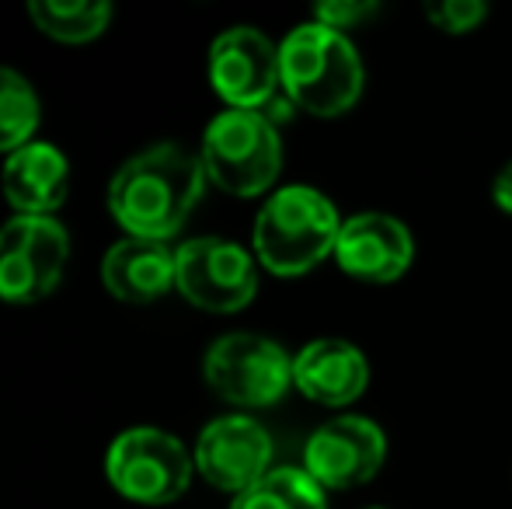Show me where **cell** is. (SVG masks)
<instances>
[{"label":"cell","mask_w":512,"mask_h":509,"mask_svg":"<svg viewBox=\"0 0 512 509\" xmlns=\"http://www.w3.org/2000/svg\"><path fill=\"white\" fill-rule=\"evenodd\" d=\"M203 189V157L185 150L182 143H157L115 171L108 185V210L126 238L168 241L182 231L203 199Z\"/></svg>","instance_id":"cell-1"},{"label":"cell","mask_w":512,"mask_h":509,"mask_svg":"<svg viewBox=\"0 0 512 509\" xmlns=\"http://www.w3.org/2000/svg\"><path fill=\"white\" fill-rule=\"evenodd\" d=\"M279 77L286 98L321 119L342 116L363 95V63L356 46L317 21L286 35L279 46Z\"/></svg>","instance_id":"cell-2"},{"label":"cell","mask_w":512,"mask_h":509,"mask_svg":"<svg viewBox=\"0 0 512 509\" xmlns=\"http://www.w3.org/2000/svg\"><path fill=\"white\" fill-rule=\"evenodd\" d=\"M338 231L342 220L321 192L310 185H286L269 196L255 220L258 262L276 276H304L335 255Z\"/></svg>","instance_id":"cell-3"},{"label":"cell","mask_w":512,"mask_h":509,"mask_svg":"<svg viewBox=\"0 0 512 509\" xmlns=\"http://www.w3.org/2000/svg\"><path fill=\"white\" fill-rule=\"evenodd\" d=\"M203 168L216 189L230 196H262L283 168V143L262 112L227 109L203 133Z\"/></svg>","instance_id":"cell-4"},{"label":"cell","mask_w":512,"mask_h":509,"mask_svg":"<svg viewBox=\"0 0 512 509\" xmlns=\"http://www.w3.org/2000/svg\"><path fill=\"white\" fill-rule=\"evenodd\" d=\"M192 457L178 436L164 429H126L108 447L105 475L119 496L140 506H168L189 489Z\"/></svg>","instance_id":"cell-5"},{"label":"cell","mask_w":512,"mask_h":509,"mask_svg":"<svg viewBox=\"0 0 512 509\" xmlns=\"http://www.w3.org/2000/svg\"><path fill=\"white\" fill-rule=\"evenodd\" d=\"M206 384L241 408L276 405L293 384V360L279 342L251 332H230L206 349Z\"/></svg>","instance_id":"cell-6"},{"label":"cell","mask_w":512,"mask_h":509,"mask_svg":"<svg viewBox=\"0 0 512 509\" xmlns=\"http://www.w3.org/2000/svg\"><path fill=\"white\" fill-rule=\"evenodd\" d=\"M70 238L53 217H14L0 227V300L39 304L60 286Z\"/></svg>","instance_id":"cell-7"},{"label":"cell","mask_w":512,"mask_h":509,"mask_svg":"<svg viewBox=\"0 0 512 509\" xmlns=\"http://www.w3.org/2000/svg\"><path fill=\"white\" fill-rule=\"evenodd\" d=\"M175 286L199 311L234 314L258 293V272L234 241L192 238L175 252Z\"/></svg>","instance_id":"cell-8"},{"label":"cell","mask_w":512,"mask_h":509,"mask_svg":"<svg viewBox=\"0 0 512 509\" xmlns=\"http://www.w3.org/2000/svg\"><path fill=\"white\" fill-rule=\"evenodd\" d=\"M209 81L230 109L262 112L283 88L279 46L251 25L227 28L209 46Z\"/></svg>","instance_id":"cell-9"},{"label":"cell","mask_w":512,"mask_h":509,"mask_svg":"<svg viewBox=\"0 0 512 509\" xmlns=\"http://www.w3.org/2000/svg\"><path fill=\"white\" fill-rule=\"evenodd\" d=\"M387 454L384 429L366 415H342L307 440L304 471L321 489H359L380 471Z\"/></svg>","instance_id":"cell-10"},{"label":"cell","mask_w":512,"mask_h":509,"mask_svg":"<svg viewBox=\"0 0 512 509\" xmlns=\"http://www.w3.org/2000/svg\"><path fill=\"white\" fill-rule=\"evenodd\" d=\"M272 440L248 415L216 419L199 433L196 468L209 485L223 492H248L255 482L269 475Z\"/></svg>","instance_id":"cell-11"},{"label":"cell","mask_w":512,"mask_h":509,"mask_svg":"<svg viewBox=\"0 0 512 509\" xmlns=\"http://www.w3.org/2000/svg\"><path fill=\"white\" fill-rule=\"evenodd\" d=\"M415 241L398 217L387 213H356L342 220L335 245V262L342 272L363 283H394L408 272Z\"/></svg>","instance_id":"cell-12"},{"label":"cell","mask_w":512,"mask_h":509,"mask_svg":"<svg viewBox=\"0 0 512 509\" xmlns=\"http://www.w3.org/2000/svg\"><path fill=\"white\" fill-rule=\"evenodd\" d=\"M0 185H4L7 203L18 210V217H53L67 203V157L53 143L32 140L14 154H7Z\"/></svg>","instance_id":"cell-13"},{"label":"cell","mask_w":512,"mask_h":509,"mask_svg":"<svg viewBox=\"0 0 512 509\" xmlns=\"http://www.w3.org/2000/svg\"><path fill=\"white\" fill-rule=\"evenodd\" d=\"M293 384L317 405H349L370 384V363L352 342L317 339L293 356Z\"/></svg>","instance_id":"cell-14"},{"label":"cell","mask_w":512,"mask_h":509,"mask_svg":"<svg viewBox=\"0 0 512 509\" xmlns=\"http://www.w3.org/2000/svg\"><path fill=\"white\" fill-rule=\"evenodd\" d=\"M102 283L122 304H154L175 286V252L164 241L122 238L102 258Z\"/></svg>","instance_id":"cell-15"},{"label":"cell","mask_w":512,"mask_h":509,"mask_svg":"<svg viewBox=\"0 0 512 509\" xmlns=\"http://www.w3.org/2000/svg\"><path fill=\"white\" fill-rule=\"evenodd\" d=\"M28 14L42 35L77 46V42H91L105 32L112 21V4H102V0H77V4L74 0H32Z\"/></svg>","instance_id":"cell-16"},{"label":"cell","mask_w":512,"mask_h":509,"mask_svg":"<svg viewBox=\"0 0 512 509\" xmlns=\"http://www.w3.org/2000/svg\"><path fill=\"white\" fill-rule=\"evenodd\" d=\"M230 509H328V499L304 468H276L241 492Z\"/></svg>","instance_id":"cell-17"},{"label":"cell","mask_w":512,"mask_h":509,"mask_svg":"<svg viewBox=\"0 0 512 509\" xmlns=\"http://www.w3.org/2000/svg\"><path fill=\"white\" fill-rule=\"evenodd\" d=\"M39 129V95L11 67H0V150L14 154Z\"/></svg>","instance_id":"cell-18"},{"label":"cell","mask_w":512,"mask_h":509,"mask_svg":"<svg viewBox=\"0 0 512 509\" xmlns=\"http://www.w3.org/2000/svg\"><path fill=\"white\" fill-rule=\"evenodd\" d=\"M425 18H429L439 32L464 35L488 18V7L481 4V0H436V4H425Z\"/></svg>","instance_id":"cell-19"},{"label":"cell","mask_w":512,"mask_h":509,"mask_svg":"<svg viewBox=\"0 0 512 509\" xmlns=\"http://www.w3.org/2000/svg\"><path fill=\"white\" fill-rule=\"evenodd\" d=\"M370 14H377V4L373 0H328V4H317L314 7V21L324 28H352L359 21H366Z\"/></svg>","instance_id":"cell-20"},{"label":"cell","mask_w":512,"mask_h":509,"mask_svg":"<svg viewBox=\"0 0 512 509\" xmlns=\"http://www.w3.org/2000/svg\"><path fill=\"white\" fill-rule=\"evenodd\" d=\"M495 203H499V210L512 213V161L495 178Z\"/></svg>","instance_id":"cell-21"}]
</instances>
